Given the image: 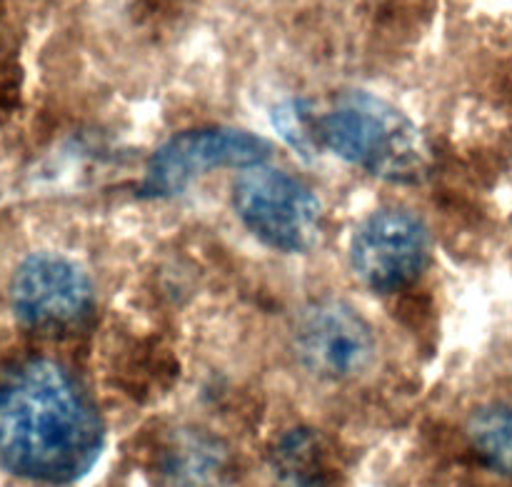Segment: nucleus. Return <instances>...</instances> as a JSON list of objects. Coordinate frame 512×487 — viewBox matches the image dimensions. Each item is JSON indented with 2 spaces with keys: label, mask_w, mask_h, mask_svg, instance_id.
Wrapping results in <instances>:
<instances>
[{
  "label": "nucleus",
  "mask_w": 512,
  "mask_h": 487,
  "mask_svg": "<svg viewBox=\"0 0 512 487\" xmlns=\"http://www.w3.org/2000/svg\"><path fill=\"white\" fill-rule=\"evenodd\" d=\"M100 450V415L60 365L30 358L0 370V465L63 485L83 478Z\"/></svg>",
  "instance_id": "obj_1"
},
{
  "label": "nucleus",
  "mask_w": 512,
  "mask_h": 487,
  "mask_svg": "<svg viewBox=\"0 0 512 487\" xmlns=\"http://www.w3.org/2000/svg\"><path fill=\"white\" fill-rule=\"evenodd\" d=\"M303 155L328 150L343 163L388 183H420L430 153L413 120L388 100L363 90L338 95L315 113L303 103Z\"/></svg>",
  "instance_id": "obj_2"
},
{
  "label": "nucleus",
  "mask_w": 512,
  "mask_h": 487,
  "mask_svg": "<svg viewBox=\"0 0 512 487\" xmlns=\"http://www.w3.org/2000/svg\"><path fill=\"white\" fill-rule=\"evenodd\" d=\"M240 223L278 253L300 255L323 238V203L313 188L270 165L243 170L233 188Z\"/></svg>",
  "instance_id": "obj_3"
},
{
  "label": "nucleus",
  "mask_w": 512,
  "mask_h": 487,
  "mask_svg": "<svg viewBox=\"0 0 512 487\" xmlns=\"http://www.w3.org/2000/svg\"><path fill=\"white\" fill-rule=\"evenodd\" d=\"M273 145L240 128H193L160 145L145 168L140 193L173 198L215 170H248L263 165Z\"/></svg>",
  "instance_id": "obj_4"
},
{
  "label": "nucleus",
  "mask_w": 512,
  "mask_h": 487,
  "mask_svg": "<svg viewBox=\"0 0 512 487\" xmlns=\"http://www.w3.org/2000/svg\"><path fill=\"white\" fill-rule=\"evenodd\" d=\"M430 263V230L405 208H383L363 220L350 240V268L368 290L393 295L410 288Z\"/></svg>",
  "instance_id": "obj_5"
},
{
  "label": "nucleus",
  "mask_w": 512,
  "mask_h": 487,
  "mask_svg": "<svg viewBox=\"0 0 512 487\" xmlns=\"http://www.w3.org/2000/svg\"><path fill=\"white\" fill-rule=\"evenodd\" d=\"M13 310L23 325L43 333L78 325L93 308V283L83 265L58 253H35L10 283Z\"/></svg>",
  "instance_id": "obj_6"
},
{
  "label": "nucleus",
  "mask_w": 512,
  "mask_h": 487,
  "mask_svg": "<svg viewBox=\"0 0 512 487\" xmlns=\"http://www.w3.org/2000/svg\"><path fill=\"white\" fill-rule=\"evenodd\" d=\"M295 355L320 380H355L373 365L375 335L345 303L310 305L295 323Z\"/></svg>",
  "instance_id": "obj_7"
},
{
  "label": "nucleus",
  "mask_w": 512,
  "mask_h": 487,
  "mask_svg": "<svg viewBox=\"0 0 512 487\" xmlns=\"http://www.w3.org/2000/svg\"><path fill=\"white\" fill-rule=\"evenodd\" d=\"M228 458L223 448L203 435H183L165 453L160 475L165 487H218Z\"/></svg>",
  "instance_id": "obj_8"
},
{
  "label": "nucleus",
  "mask_w": 512,
  "mask_h": 487,
  "mask_svg": "<svg viewBox=\"0 0 512 487\" xmlns=\"http://www.w3.org/2000/svg\"><path fill=\"white\" fill-rule=\"evenodd\" d=\"M275 478L280 487H338L330 455L320 438L295 430L275 450Z\"/></svg>",
  "instance_id": "obj_9"
},
{
  "label": "nucleus",
  "mask_w": 512,
  "mask_h": 487,
  "mask_svg": "<svg viewBox=\"0 0 512 487\" xmlns=\"http://www.w3.org/2000/svg\"><path fill=\"white\" fill-rule=\"evenodd\" d=\"M468 438L475 453L495 473L512 478V403L498 400L473 413Z\"/></svg>",
  "instance_id": "obj_10"
}]
</instances>
